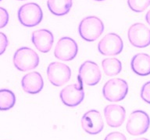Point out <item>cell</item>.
I'll return each instance as SVG.
<instances>
[{
  "mask_svg": "<svg viewBox=\"0 0 150 140\" xmlns=\"http://www.w3.org/2000/svg\"><path fill=\"white\" fill-rule=\"evenodd\" d=\"M104 24L96 16H88L83 19L79 24L78 31L81 37L87 41H94L103 33Z\"/></svg>",
  "mask_w": 150,
  "mask_h": 140,
  "instance_id": "obj_1",
  "label": "cell"
},
{
  "mask_svg": "<svg viewBox=\"0 0 150 140\" xmlns=\"http://www.w3.org/2000/svg\"><path fill=\"white\" fill-rule=\"evenodd\" d=\"M13 64L18 70L26 72L37 67L39 64V57L34 50L23 47L14 54Z\"/></svg>",
  "mask_w": 150,
  "mask_h": 140,
  "instance_id": "obj_2",
  "label": "cell"
},
{
  "mask_svg": "<svg viewBox=\"0 0 150 140\" xmlns=\"http://www.w3.org/2000/svg\"><path fill=\"white\" fill-rule=\"evenodd\" d=\"M43 18L41 7L36 3L30 2L23 5L18 10V19L22 25L32 27L39 24Z\"/></svg>",
  "mask_w": 150,
  "mask_h": 140,
  "instance_id": "obj_3",
  "label": "cell"
},
{
  "mask_svg": "<svg viewBox=\"0 0 150 140\" xmlns=\"http://www.w3.org/2000/svg\"><path fill=\"white\" fill-rule=\"evenodd\" d=\"M128 92V85L122 79H110L103 89L104 97L110 102H118L124 100Z\"/></svg>",
  "mask_w": 150,
  "mask_h": 140,
  "instance_id": "obj_4",
  "label": "cell"
},
{
  "mask_svg": "<svg viewBox=\"0 0 150 140\" xmlns=\"http://www.w3.org/2000/svg\"><path fill=\"white\" fill-rule=\"evenodd\" d=\"M149 126V114L143 111L138 110L130 114L126 128L127 132L131 135H141L147 132Z\"/></svg>",
  "mask_w": 150,
  "mask_h": 140,
  "instance_id": "obj_5",
  "label": "cell"
},
{
  "mask_svg": "<svg viewBox=\"0 0 150 140\" xmlns=\"http://www.w3.org/2000/svg\"><path fill=\"white\" fill-rule=\"evenodd\" d=\"M48 78L52 85L61 86L69 81L71 70L68 65L60 62L50 63L47 69Z\"/></svg>",
  "mask_w": 150,
  "mask_h": 140,
  "instance_id": "obj_6",
  "label": "cell"
},
{
  "mask_svg": "<svg viewBox=\"0 0 150 140\" xmlns=\"http://www.w3.org/2000/svg\"><path fill=\"white\" fill-rule=\"evenodd\" d=\"M129 41L136 48H145L150 44V29L145 24L134 23L130 27L127 32Z\"/></svg>",
  "mask_w": 150,
  "mask_h": 140,
  "instance_id": "obj_7",
  "label": "cell"
},
{
  "mask_svg": "<svg viewBox=\"0 0 150 140\" xmlns=\"http://www.w3.org/2000/svg\"><path fill=\"white\" fill-rule=\"evenodd\" d=\"M60 98L62 102L67 107H77L83 101L84 92L82 88V82L78 79L77 84H71L61 90Z\"/></svg>",
  "mask_w": 150,
  "mask_h": 140,
  "instance_id": "obj_8",
  "label": "cell"
},
{
  "mask_svg": "<svg viewBox=\"0 0 150 140\" xmlns=\"http://www.w3.org/2000/svg\"><path fill=\"white\" fill-rule=\"evenodd\" d=\"M124 44L121 37L114 33H110L101 40L98 45V51L103 55L114 56L123 50Z\"/></svg>",
  "mask_w": 150,
  "mask_h": 140,
  "instance_id": "obj_9",
  "label": "cell"
},
{
  "mask_svg": "<svg viewBox=\"0 0 150 140\" xmlns=\"http://www.w3.org/2000/svg\"><path fill=\"white\" fill-rule=\"evenodd\" d=\"M78 47L71 37H64L59 40L54 55L56 58L62 61H71L77 56Z\"/></svg>",
  "mask_w": 150,
  "mask_h": 140,
  "instance_id": "obj_10",
  "label": "cell"
},
{
  "mask_svg": "<svg viewBox=\"0 0 150 140\" xmlns=\"http://www.w3.org/2000/svg\"><path fill=\"white\" fill-rule=\"evenodd\" d=\"M81 127L85 132L97 135L103 129L104 123L100 113L96 110H91L83 115L81 121Z\"/></svg>",
  "mask_w": 150,
  "mask_h": 140,
  "instance_id": "obj_11",
  "label": "cell"
},
{
  "mask_svg": "<svg viewBox=\"0 0 150 140\" xmlns=\"http://www.w3.org/2000/svg\"><path fill=\"white\" fill-rule=\"evenodd\" d=\"M101 77V71L96 62L91 61H86L81 65L78 79L82 83L88 86H94L100 81Z\"/></svg>",
  "mask_w": 150,
  "mask_h": 140,
  "instance_id": "obj_12",
  "label": "cell"
},
{
  "mask_svg": "<svg viewBox=\"0 0 150 140\" xmlns=\"http://www.w3.org/2000/svg\"><path fill=\"white\" fill-rule=\"evenodd\" d=\"M31 41L36 48L43 53L49 52L53 44V35L49 30L41 29L34 31Z\"/></svg>",
  "mask_w": 150,
  "mask_h": 140,
  "instance_id": "obj_13",
  "label": "cell"
},
{
  "mask_svg": "<svg viewBox=\"0 0 150 140\" xmlns=\"http://www.w3.org/2000/svg\"><path fill=\"white\" fill-rule=\"evenodd\" d=\"M104 115L108 125L112 128H117L124 123L126 111L122 106L110 104L105 107Z\"/></svg>",
  "mask_w": 150,
  "mask_h": 140,
  "instance_id": "obj_14",
  "label": "cell"
},
{
  "mask_svg": "<svg viewBox=\"0 0 150 140\" xmlns=\"http://www.w3.org/2000/svg\"><path fill=\"white\" fill-rule=\"evenodd\" d=\"M23 91L29 94H36L42 91L44 86V81L39 72H32L25 75L21 80Z\"/></svg>",
  "mask_w": 150,
  "mask_h": 140,
  "instance_id": "obj_15",
  "label": "cell"
},
{
  "mask_svg": "<svg viewBox=\"0 0 150 140\" xmlns=\"http://www.w3.org/2000/svg\"><path fill=\"white\" fill-rule=\"evenodd\" d=\"M131 69L138 76L150 75V56L145 53H138L134 56L131 62Z\"/></svg>",
  "mask_w": 150,
  "mask_h": 140,
  "instance_id": "obj_16",
  "label": "cell"
},
{
  "mask_svg": "<svg viewBox=\"0 0 150 140\" xmlns=\"http://www.w3.org/2000/svg\"><path fill=\"white\" fill-rule=\"evenodd\" d=\"M49 11L56 16H63L69 13L72 6V0H48Z\"/></svg>",
  "mask_w": 150,
  "mask_h": 140,
  "instance_id": "obj_17",
  "label": "cell"
},
{
  "mask_svg": "<svg viewBox=\"0 0 150 140\" xmlns=\"http://www.w3.org/2000/svg\"><path fill=\"white\" fill-rule=\"evenodd\" d=\"M104 72L109 76L119 74L121 72L122 64L119 59L116 58H105L102 62Z\"/></svg>",
  "mask_w": 150,
  "mask_h": 140,
  "instance_id": "obj_18",
  "label": "cell"
},
{
  "mask_svg": "<svg viewBox=\"0 0 150 140\" xmlns=\"http://www.w3.org/2000/svg\"><path fill=\"white\" fill-rule=\"evenodd\" d=\"M16 97L13 92L6 89L0 90V111H8L13 107Z\"/></svg>",
  "mask_w": 150,
  "mask_h": 140,
  "instance_id": "obj_19",
  "label": "cell"
},
{
  "mask_svg": "<svg viewBox=\"0 0 150 140\" xmlns=\"http://www.w3.org/2000/svg\"><path fill=\"white\" fill-rule=\"evenodd\" d=\"M129 8L135 13H142L150 6V0H127Z\"/></svg>",
  "mask_w": 150,
  "mask_h": 140,
  "instance_id": "obj_20",
  "label": "cell"
},
{
  "mask_svg": "<svg viewBox=\"0 0 150 140\" xmlns=\"http://www.w3.org/2000/svg\"><path fill=\"white\" fill-rule=\"evenodd\" d=\"M141 97L145 102L150 104V81L147 82L142 87L141 90Z\"/></svg>",
  "mask_w": 150,
  "mask_h": 140,
  "instance_id": "obj_21",
  "label": "cell"
},
{
  "mask_svg": "<svg viewBox=\"0 0 150 140\" xmlns=\"http://www.w3.org/2000/svg\"><path fill=\"white\" fill-rule=\"evenodd\" d=\"M9 22V13L6 9L0 7V28L5 27Z\"/></svg>",
  "mask_w": 150,
  "mask_h": 140,
  "instance_id": "obj_22",
  "label": "cell"
},
{
  "mask_svg": "<svg viewBox=\"0 0 150 140\" xmlns=\"http://www.w3.org/2000/svg\"><path fill=\"white\" fill-rule=\"evenodd\" d=\"M8 44H9V41H8L6 35L0 32V55L4 53L8 46Z\"/></svg>",
  "mask_w": 150,
  "mask_h": 140,
  "instance_id": "obj_23",
  "label": "cell"
},
{
  "mask_svg": "<svg viewBox=\"0 0 150 140\" xmlns=\"http://www.w3.org/2000/svg\"><path fill=\"white\" fill-rule=\"evenodd\" d=\"M104 140H127L126 137L124 134L120 132H111L109 135H106Z\"/></svg>",
  "mask_w": 150,
  "mask_h": 140,
  "instance_id": "obj_24",
  "label": "cell"
},
{
  "mask_svg": "<svg viewBox=\"0 0 150 140\" xmlns=\"http://www.w3.org/2000/svg\"><path fill=\"white\" fill-rule=\"evenodd\" d=\"M145 20L149 23V25H150V10L148 11V13L145 15Z\"/></svg>",
  "mask_w": 150,
  "mask_h": 140,
  "instance_id": "obj_25",
  "label": "cell"
},
{
  "mask_svg": "<svg viewBox=\"0 0 150 140\" xmlns=\"http://www.w3.org/2000/svg\"><path fill=\"white\" fill-rule=\"evenodd\" d=\"M134 140H149L147 139H145V138H138V139H135Z\"/></svg>",
  "mask_w": 150,
  "mask_h": 140,
  "instance_id": "obj_26",
  "label": "cell"
},
{
  "mask_svg": "<svg viewBox=\"0 0 150 140\" xmlns=\"http://www.w3.org/2000/svg\"><path fill=\"white\" fill-rule=\"evenodd\" d=\"M96 1H103V0H96Z\"/></svg>",
  "mask_w": 150,
  "mask_h": 140,
  "instance_id": "obj_27",
  "label": "cell"
},
{
  "mask_svg": "<svg viewBox=\"0 0 150 140\" xmlns=\"http://www.w3.org/2000/svg\"><path fill=\"white\" fill-rule=\"evenodd\" d=\"M20 1H23V0H20Z\"/></svg>",
  "mask_w": 150,
  "mask_h": 140,
  "instance_id": "obj_28",
  "label": "cell"
},
{
  "mask_svg": "<svg viewBox=\"0 0 150 140\" xmlns=\"http://www.w3.org/2000/svg\"><path fill=\"white\" fill-rule=\"evenodd\" d=\"M0 1H2V0H0Z\"/></svg>",
  "mask_w": 150,
  "mask_h": 140,
  "instance_id": "obj_29",
  "label": "cell"
}]
</instances>
